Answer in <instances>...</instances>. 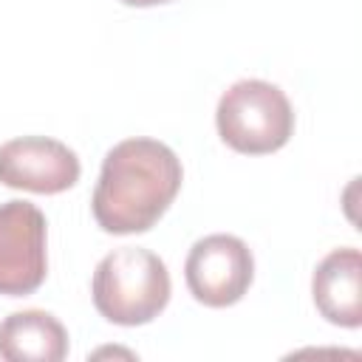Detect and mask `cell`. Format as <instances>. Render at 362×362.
I'll return each instance as SVG.
<instances>
[{"mask_svg":"<svg viewBox=\"0 0 362 362\" xmlns=\"http://www.w3.org/2000/svg\"><path fill=\"white\" fill-rule=\"evenodd\" d=\"M178 156L156 139H124L107 150L90 198L96 223L110 235L156 226L181 189Z\"/></svg>","mask_w":362,"mask_h":362,"instance_id":"6da1fadb","label":"cell"},{"mask_svg":"<svg viewBox=\"0 0 362 362\" xmlns=\"http://www.w3.org/2000/svg\"><path fill=\"white\" fill-rule=\"evenodd\" d=\"M90 294L107 322L144 325L170 303V272L156 252L122 246L96 263Z\"/></svg>","mask_w":362,"mask_h":362,"instance_id":"7a4b0ae2","label":"cell"},{"mask_svg":"<svg viewBox=\"0 0 362 362\" xmlns=\"http://www.w3.org/2000/svg\"><path fill=\"white\" fill-rule=\"evenodd\" d=\"M218 136L238 153L263 156L280 150L294 133L288 96L266 79H240L223 90L215 110Z\"/></svg>","mask_w":362,"mask_h":362,"instance_id":"3957f363","label":"cell"},{"mask_svg":"<svg viewBox=\"0 0 362 362\" xmlns=\"http://www.w3.org/2000/svg\"><path fill=\"white\" fill-rule=\"evenodd\" d=\"M184 277L189 294L198 303L209 308H226L249 291L255 277V257L249 246L235 235H206L192 243L184 263Z\"/></svg>","mask_w":362,"mask_h":362,"instance_id":"277c9868","label":"cell"},{"mask_svg":"<svg viewBox=\"0 0 362 362\" xmlns=\"http://www.w3.org/2000/svg\"><path fill=\"white\" fill-rule=\"evenodd\" d=\"M45 274V215L31 201L0 204V294H34Z\"/></svg>","mask_w":362,"mask_h":362,"instance_id":"5b68a950","label":"cell"},{"mask_svg":"<svg viewBox=\"0 0 362 362\" xmlns=\"http://www.w3.org/2000/svg\"><path fill=\"white\" fill-rule=\"evenodd\" d=\"M76 153L48 136H20L0 144V184L40 195L65 192L79 181Z\"/></svg>","mask_w":362,"mask_h":362,"instance_id":"8992f818","label":"cell"},{"mask_svg":"<svg viewBox=\"0 0 362 362\" xmlns=\"http://www.w3.org/2000/svg\"><path fill=\"white\" fill-rule=\"evenodd\" d=\"M311 294L317 311L342 328L362 325V257L359 249L342 246L328 252L311 277Z\"/></svg>","mask_w":362,"mask_h":362,"instance_id":"52a82bcc","label":"cell"},{"mask_svg":"<svg viewBox=\"0 0 362 362\" xmlns=\"http://www.w3.org/2000/svg\"><path fill=\"white\" fill-rule=\"evenodd\" d=\"M68 356L65 325L40 308L14 311L0 322V359L6 362H62Z\"/></svg>","mask_w":362,"mask_h":362,"instance_id":"ba28073f","label":"cell"},{"mask_svg":"<svg viewBox=\"0 0 362 362\" xmlns=\"http://www.w3.org/2000/svg\"><path fill=\"white\" fill-rule=\"evenodd\" d=\"M124 6H139V8H144V6H158V3H173V0H122Z\"/></svg>","mask_w":362,"mask_h":362,"instance_id":"9c48e42d","label":"cell"}]
</instances>
